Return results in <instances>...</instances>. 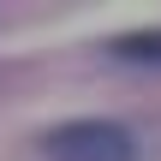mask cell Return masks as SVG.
Segmentation results:
<instances>
[{
    "label": "cell",
    "instance_id": "6da1fadb",
    "mask_svg": "<svg viewBox=\"0 0 161 161\" xmlns=\"http://www.w3.org/2000/svg\"><path fill=\"white\" fill-rule=\"evenodd\" d=\"M48 161H137V137L119 119H66L42 137Z\"/></svg>",
    "mask_w": 161,
    "mask_h": 161
},
{
    "label": "cell",
    "instance_id": "7a4b0ae2",
    "mask_svg": "<svg viewBox=\"0 0 161 161\" xmlns=\"http://www.w3.org/2000/svg\"><path fill=\"white\" fill-rule=\"evenodd\" d=\"M108 54H114V60H125V66H161V30L114 36V42H108Z\"/></svg>",
    "mask_w": 161,
    "mask_h": 161
}]
</instances>
